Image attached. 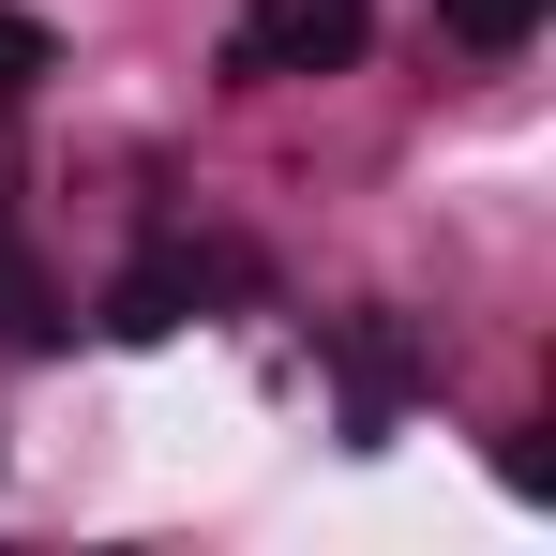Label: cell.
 <instances>
[{"label":"cell","mask_w":556,"mask_h":556,"mask_svg":"<svg viewBox=\"0 0 556 556\" xmlns=\"http://www.w3.org/2000/svg\"><path fill=\"white\" fill-rule=\"evenodd\" d=\"M46 76H61V46H46V15H15V0H0V105H30Z\"/></svg>","instance_id":"5"},{"label":"cell","mask_w":556,"mask_h":556,"mask_svg":"<svg viewBox=\"0 0 556 556\" xmlns=\"http://www.w3.org/2000/svg\"><path fill=\"white\" fill-rule=\"evenodd\" d=\"M226 286H256V256H241V241H151L136 271L105 286V331H121V346H166V331H181V316H211Z\"/></svg>","instance_id":"2"},{"label":"cell","mask_w":556,"mask_h":556,"mask_svg":"<svg viewBox=\"0 0 556 556\" xmlns=\"http://www.w3.org/2000/svg\"><path fill=\"white\" fill-rule=\"evenodd\" d=\"M0 331H15V346H46V331H61V301H46V271H30L15 241H0Z\"/></svg>","instance_id":"6"},{"label":"cell","mask_w":556,"mask_h":556,"mask_svg":"<svg viewBox=\"0 0 556 556\" xmlns=\"http://www.w3.org/2000/svg\"><path fill=\"white\" fill-rule=\"evenodd\" d=\"M331 362H346V421L391 437V421H406V391H421V346H406L391 316H331Z\"/></svg>","instance_id":"3"},{"label":"cell","mask_w":556,"mask_h":556,"mask_svg":"<svg viewBox=\"0 0 556 556\" xmlns=\"http://www.w3.org/2000/svg\"><path fill=\"white\" fill-rule=\"evenodd\" d=\"M376 46V0H241V30H226V76H346Z\"/></svg>","instance_id":"1"},{"label":"cell","mask_w":556,"mask_h":556,"mask_svg":"<svg viewBox=\"0 0 556 556\" xmlns=\"http://www.w3.org/2000/svg\"><path fill=\"white\" fill-rule=\"evenodd\" d=\"M437 30H452V46H481V61H511V46L542 30V0H437Z\"/></svg>","instance_id":"4"}]
</instances>
